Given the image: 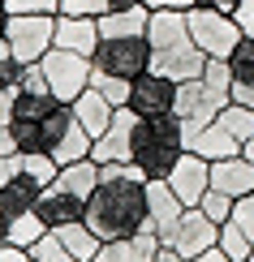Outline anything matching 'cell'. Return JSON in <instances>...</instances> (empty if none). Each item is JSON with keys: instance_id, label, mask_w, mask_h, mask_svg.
Instances as JSON below:
<instances>
[{"instance_id": "cell-24", "label": "cell", "mask_w": 254, "mask_h": 262, "mask_svg": "<svg viewBox=\"0 0 254 262\" xmlns=\"http://www.w3.org/2000/svg\"><path fill=\"white\" fill-rule=\"evenodd\" d=\"M56 241H61L65 249H69V254L78 258V262H91V258L99 254V245H104V241H99V236L91 232V228H86V220H78V224H65V228H56Z\"/></svg>"}, {"instance_id": "cell-45", "label": "cell", "mask_w": 254, "mask_h": 262, "mask_svg": "<svg viewBox=\"0 0 254 262\" xmlns=\"http://www.w3.org/2000/svg\"><path fill=\"white\" fill-rule=\"evenodd\" d=\"M246 262H254V254H250V258H246Z\"/></svg>"}, {"instance_id": "cell-36", "label": "cell", "mask_w": 254, "mask_h": 262, "mask_svg": "<svg viewBox=\"0 0 254 262\" xmlns=\"http://www.w3.org/2000/svg\"><path fill=\"white\" fill-rule=\"evenodd\" d=\"M233 220L246 228V236L254 241V193H246V198H237V202H233Z\"/></svg>"}, {"instance_id": "cell-30", "label": "cell", "mask_w": 254, "mask_h": 262, "mask_svg": "<svg viewBox=\"0 0 254 262\" xmlns=\"http://www.w3.org/2000/svg\"><path fill=\"white\" fill-rule=\"evenodd\" d=\"M30 262H78V258H73L69 249H65V245L56 241V232H48V236H43V241H39L35 249H30Z\"/></svg>"}, {"instance_id": "cell-7", "label": "cell", "mask_w": 254, "mask_h": 262, "mask_svg": "<svg viewBox=\"0 0 254 262\" xmlns=\"http://www.w3.org/2000/svg\"><path fill=\"white\" fill-rule=\"evenodd\" d=\"M91 64L99 73L134 82L138 73L151 69V43H147V35H99V48H95Z\"/></svg>"}, {"instance_id": "cell-6", "label": "cell", "mask_w": 254, "mask_h": 262, "mask_svg": "<svg viewBox=\"0 0 254 262\" xmlns=\"http://www.w3.org/2000/svg\"><path fill=\"white\" fill-rule=\"evenodd\" d=\"M185 26H190V39L198 43V52L211 60H228L241 39V26L233 13H220V9H203V5H190L185 9Z\"/></svg>"}, {"instance_id": "cell-8", "label": "cell", "mask_w": 254, "mask_h": 262, "mask_svg": "<svg viewBox=\"0 0 254 262\" xmlns=\"http://www.w3.org/2000/svg\"><path fill=\"white\" fill-rule=\"evenodd\" d=\"M5 43L17 60L39 64L56 48V13H13V21L5 30Z\"/></svg>"}, {"instance_id": "cell-16", "label": "cell", "mask_w": 254, "mask_h": 262, "mask_svg": "<svg viewBox=\"0 0 254 262\" xmlns=\"http://www.w3.org/2000/svg\"><path fill=\"white\" fill-rule=\"evenodd\" d=\"M160 245H164L160 236L151 232V228H142V232H134V236H121V241H104V245H99V254H95L91 262H151Z\"/></svg>"}, {"instance_id": "cell-33", "label": "cell", "mask_w": 254, "mask_h": 262, "mask_svg": "<svg viewBox=\"0 0 254 262\" xmlns=\"http://www.w3.org/2000/svg\"><path fill=\"white\" fill-rule=\"evenodd\" d=\"M61 13H69V17H104L108 0H61Z\"/></svg>"}, {"instance_id": "cell-34", "label": "cell", "mask_w": 254, "mask_h": 262, "mask_svg": "<svg viewBox=\"0 0 254 262\" xmlns=\"http://www.w3.org/2000/svg\"><path fill=\"white\" fill-rule=\"evenodd\" d=\"M9 13H61V0H9Z\"/></svg>"}, {"instance_id": "cell-37", "label": "cell", "mask_w": 254, "mask_h": 262, "mask_svg": "<svg viewBox=\"0 0 254 262\" xmlns=\"http://www.w3.org/2000/svg\"><path fill=\"white\" fill-rule=\"evenodd\" d=\"M233 17H237V26H241V35H254V0H241Z\"/></svg>"}, {"instance_id": "cell-18", "label": "cell", "mask_w": 254, "mask_h": 262, "mask_svg": "<svg viewBox=\"0 0 254 262\" xmlns=\"http://www.w3.org/2000/svg\"><path fill=\"white\" fill-rule=\"evenodd\" d=\"M56 48L78 52V56L91 60L95 48H99V21H95V17H69V13H56Z\"/></svg>"}, {"instance_id": "cell-9", "label": "cell", "mask_w": 254, "mask_h": 262, "mask_svg": "<svg viewBox=\"0 0 254 262\" xmlns=\"http://www.w3.org/2000/svg\"><path fill=\"white\" fill-rule=\"evenodd\" d=\"M233 103L224 91H216V86H207L203 78H190V82H177V103H172V116L185 125V134H194V129L211 125L224 107Z\"/></svg>"}, {"instance_id": "cell-14", "label": "cell", "mask_w": 254, "mask_h": 262, "mask_svg": "<svg viewBox=\"0 0 254 262\" xmlns=\"http://www.w3.org/2000/svg\"><path fill=\"white\" fill-rule=\"evenodd\" d=\"M147 211H151V232L168 245L172 232H177V224H181V215L190 211V206L172 193L168 181H147Z\"/></svg>"}, {"instance_id": "cell-44", "label": "cell", "mask_w": 254, "mask_h": 262, "mask_svg": "<svg viewBox=\"0 0 254 262\" xmlns=\"http://www.w3.org/2000/svg\"><path fill=\"white\" fill-rule=\"evenodd\" d=\"M9 21H13V13H9V0H0V39H5V30H9Z\"/></svg>"}, {"instance_id": "cell-31", "label": "cell", "mask_w": 254, "mask_h": 262, "mask_svg": "<svg viewBox=\"0 0 254 262\" xmlns=\"http://www.w3.org/2000/svg\"><path fill=\"white\" fill-rule=\"evenodd\" d=\"M203 82L207 86H216V91H233V69H228V60H211L207 56V69H203Z\"/></svg>"}, {"instance_id": "cell-20", "label": "cell", "mask_w": 254, "mask_h": 262, "mask_svg": "<svg viewBox=\"0 0 254 262\" xmlns=\"http://www.w3.org/2000/svg\"><path fill=\"white\" fill-rule=\"evenodd\" d=\"M228 69H233V91L228 99L241 107H254V35H241L233 56H228Z\"/></svg>"}, {"instance_id": "cell-26", "label": "cell", "mask_w": 254, "mask_h": 262, "mask_svg": "<svg viewBox=\"0 0 254 262\" xmlns=\"http://www.w3.org/2000/svg\"><path fill=\"white\" fill-rule=\"evenodd\" d=\"M216 121H220V125H224V129H228V134H233V138L241 142V146H246V142L254 138V107H241V103H228V107H224V112H220V116H216Z\"/></svg>"}, {"instance_id": "cell-43", "label": "cell", "mask_w": 254, "mask_h": 262, "mask_svg": "<svg viewBox=\"0 0 254 262\" xmlns=\"http://www.w3.org/2000/svg\"><path fill=\"white\" fill-rule=\"evenodd\" d=\"M142 0H108V13H129V9H138Z\"/></svg>"}, {"instance_id": "cell-29", "label": "cell", "mask_w": 254, "mask_h": 262, "mask_svg": "<svg viewBox=\"0 0 254 262\" xmlns=\"http://www.w3.org/2000/svg\"><path fill=\"white\" fill-rule=\"evenodd\" d=\"M198 211H203L211 224H224V220H233V198H228V193H220V189H207L203 202H198Z\"/></svg>"}, {"instance_id": "cell-21", "label": "cell", "mask_w": 254, "mask_h": 262, "mask_svg": "<svg viewBox=\"0 0 254 262\" xmlns=\"http://www.w3.org/2000/svg\"><path fill=\"white\" fill-rule=\"evenodd\" d=\"M73 116H78V125H82L86 134H91V142H95V138H104V134H108V125H112L116 107L108 103L99 91H91V86H86L78 99H73Z\"/></svg>"}, {"instance_id": "cell-39", "label": "cell", "mask_w": 254, "mask_h": 262, "mask_svg": "<svg viewBox=\"0 0 254 262\" xmlns=\"http://www.w3.org/2000/svg\"><path fill=\"white\" fill-rule=\"evenodd\" d=\"M194 5H203V9H220V13H237L241 0H194Z\"/></svg>"}, {"instance_id": "cell-5", "label": "cell", "mask_w": 254, "mask_h": 262, "mask_svg": "<svg viewBox=\"0 0 254 262\" xmlns=\"http://www.w3.org/2000/svg\"><path fill=\"white\" fill-rule=\"evenodd\" d=\"M43 150L61 163H78V159H91V134L78 125L73 116V103H56L48 116H43Z\"/></svg>"}, {"instance_id": "cell-42", "label": "cell", "mask_w": 254, "mask_h": 262, "mask_svg": "<svg viewBox=\"0 0 254 262\" xmlns=\"http://www.w3.org/2000/svg\"><path fill=\"white\" fill-rule=\"evenodd\" d=\"M151 262H185V258L177 254L172 245H160V249H155V258H151Z\"/></svg>"}, {"instance_id": "cell-17", "label": "cell", "mask_w": 254, "mask_h": 262, "mask_svg": "<svg viewBox=\"0 0 254 262\" xmlns=\"http://www.w3.org/2000/svg\"><path fill=\"white\" fill-rule=\"evenodd\" d=\"M211 189L228 193V198H246L254 193V163L246 155H233V159H216L211 163Z\"/></svg>"}, {"instance_id": "cell-19", "label": "cell", "mask_w": 254, "mask_h": 262, "mask_svg": "<svg viewBox=\"0 0 254 262\" xmlns=\"http://www.w3.org/2000/svg\"><path fill=\"white\" fill-rule=\"evenodd\" d=\"M185 150H194V155H203V159H233V155H241V142L228 134L220 121H211V125H203V129H194V134H185Z\"/></svg>"}, {"instance_id": "cell-32", "label": "cell", "mask_w": 254, "mask_h": 262, "mask_svg": "<svg viewBox=\"0 0 254 262\" xmlns=\"http://www.w3.org/2000/svg\"><path fill=\"white\" fill-rule=\"evenodd\" d=\"M22 73H26V60H17L13 52H5L0 56V91H17Z\"/></svg>"}, {"instance_id": "cell-40", "label": "cell", "mask_w": 254, "mask_h": 262, "mask_svg": "<svg viewBox=\"0 0 254 262\" xmlns=\"http://www.w3.org/2000/svg\"><path fill=\"white\" fill-rule=\"evenodd\" d=\"M142 5H147V9H181V13H185L194 0H142Z\"/></svg>"}, {"instance_id": "cell-3", "label": "cell", "mask_w": 254, "mask_h": 262, "mask_svg": "<svg viewBox=\"0 0 254 262\" xmlns=\"http://www.w3.org/2000/svg\"><path fill=\"white\" fill-rule=\"evenodd\" d=\"M95 181H99V163L95 159L65 163V168L56 172V181L35 198V211H39V220L48 224V232L82 220L86 202H91V193H95Z\"/></svg>"}, {"instance_id": "cell-22", "label": "cell", "mask_w": 254, "mask_h": 262, "mask_svg": "<svg viewBox=\"0 0 254 262\" xmlns=\"http://www.w3.org/2000/svg\"><path fill=\"white\" fill-rule=\"evenodd\" d=\"M43 236H48V224L39 220L35 206H30V211H22V215H13V220H0V241H9V245L35 249Z\"/></svg>"}, {"instance_id": "cell-11", "label": "cell", "mask_w": 254, "mask_h": 262, "mask_svg": "<svg viewBox=\"0 0 254 262\" xmlns=\"http://www.w3.org/2000/svg\"><path fill=\"white\" fill-rule=\"evenodd\" d=\"M177 103V82L168 78V73L160 69H147L138 73L134 82H129V112L138 116V121H151V116H168Z\"/></svg>"}, {"instance_id": "cell-28", "label": "cell", "mask_w": 254, "mask_h": 262, "mask_svg": "<svg viewBox=\"0 0 254 262\" xmlns=\"http://www.w3.org/2000/svg\"><path fill=\"white\" fill-rule=\"evenodd\" d=\"M9 138H13V150L30 155V150H43V125L39 121H9Z\"/></svg>"}, {"instance_id": "cell-10", "label": "cell", "mask_w": 254, "mask_h": 262, "mask_svg": "<svg viewBox=\"0 0 254 262\" xmlns=\"http://www.w3.org/2000/svg\"><path fill=\"white\" fill-rule=\"evenodd\" d=\"M39 69H43V78H48V91L56 95L61 103H73L86 86H91V60L78 56V52L52 48L48 56L39 60Z\"/></svg>"}, {"instance_id": "cell-41", "label": "cell", "mask_w": 254, "mask_h": 262, "mask_svg": "<svg viewBox=\"0 0 254 262\" xmlns=\"http://www.w3.org/2000/svg\"><path fill=\"white\" fill-rule=\"evenodd\" d=\"M190 262H233V258H228L224 249L216 245V249H207V254H198V258H190Z\"/></svg>"}, {"instance_id": "cell-1", "label": "cell", "mask_w": 254, "mask_h": 262, "mask_svg": "<svg viewBox=\"0 0 254 262\" xmlns=\"http://www.w3.org/2000/svg\"><path fill=\"white\" fill-rule=\"evenodd\" d=\"M82 220L99 241H121V236L151 228L147 177L134 163H99V181H95V193L86 202Z\"/></svg>"}, {"instance_id": "cell-23", "label": "cell", "mask_w": 254, "mask_h": 262, "mask_svg": "<svg viewBox=\"0 0 254 262\" xmlns=\"http://www.w3.org/2000/svg\"><path fill=\"white\" fill-rule=\"evenodd\" d=\"M39 193H43V189H35L30 181H22V177H9L5 185H0V220H13V215L30 211Z\"/></svg>"}, {"instance_id": "cell-13", "label": "cell", "mask_w": 254, "mask_h": 262, "mask_svg": "<svg viewBox=\"0 0 254 262\" xmlns=\"http://www.w3.org/2000/svg\"><path fill=\"white\" fill-rule=\"evenodd\" d=\"M216 241H220V224H211L198 206H190V211L181 215V224H177V232H172L168 245L190 262V258H198V254H207V249H216Z\"/></svg>"}, {"instance_id": "cell-27", "label": "cell", "mask_w": 254, "mask_h": 262, "mask_svg": "<svg viewBox=\"0 0 254 262\" xmlns=\"http://www.w3.org/2000/svg\"><path fill=\"white\" fill-rule=\"evenodd\" d=\"M91 91H99L112 107H125L129 103V82L125 78H112V73H99L95 64H91Z\"/></svg>"}, {"instance_id": "cell-4", "label": "cell", "mask_w": 254, "mask_h": 262, "mask_svg": "<svg viewBox=\"0 0 254 262\" xmlns=\"http://www.w3.org/2000/svg\"><path fill=\"white\" fill-rule=\"evenodd\" d=\"M185 155V125L177 116H151V121L134 125V142H129V163L147 181H168L172 163Z\"/></svg>"}, {"instance_id": "cell-2", "label": "cell", "mask_w": 254, "mask_h": 262, "mask_svg": "<svg viewBox=\"0 0 254 262\" xmlns=\"http://www.w3.org/2000/svg\"><path fill=\"white\" fill-rule=\"evenodd\" d=\"M147 43H151V69L168 73L172 82L203 78L207 56L198 52V43L190 39V26H185V13H181V9H151Z\"/></svg>"}, {"instance_id": "cell-25", "label": "cell", "mask_w": 254, "mask_h": 262, "mask_svg": "<svg viewBox=\"0 0 254 262\" xmlns=\"http://www.w3.org/2000/svg\"><path fill=\"white\" fill-rule=\"evenodd\" d=\"M216 245L224 249L233 262H246V258L254 254V241L246 236V228H241L237 220H224V224H220V241H216Z\"/></svg>"}, {"instance_id": "cell-35", "label": "cell", "mask_w": 254, "mask_h": 262, "mask_svg": "<svg viewBox=\"0 0 254 262\" xmlns=\"http://www.w3.org/2000/svg\"><path fill=\"white\" fill-rule=\"evenodd\" d=\"M13 155H17V150H13V138H9V129L0 125V185L13 177Z\"/></svg>"}, {"instance_id": "cell-12", "label": "cell", "mask_w": 254, "mask_h": 262, "mask_svg": "<svg viewBox=\"0 0 254 262\" xmlns=\"http://www.w3.org/2000/svg\"><path fill=\"white\" fill-rule=\"evenodd\" d=\"M168 185H172V193H177L185 206H198V202H203V193L211 189V159H203V155H194V150H185V155L172 163Z\"/></svg>"}, {"instance_id": "cell-15", "label": "cell", "mask_w": 254, "mask_h": 262, "mask_svg": "<svg viewBox=\"0 0 254 262\" xmlns=\"http://www.w3.org/2000/svg\"><path fill=\"white\" fill-rule=\"evenodd\" d=\"M134 125H138V116L129 112V107H116V116H112V125H108V134L91 142V159H95V163H129Z\"/></svg>"}, {"instance_id": "cell-38", "label": "cell", "mask_w": 254, "mask_h": 262, "mask_svg": "<svg viewBox=\"0 0 254 262\" xmlns=\"http://www.w3.org/2000/svg\"><path fill=\"white\" fill-rule=\"evenodd\" d=\"M0 262H30V249H22V245H9V241H0Z\"/></svg>"}]
</instances>
